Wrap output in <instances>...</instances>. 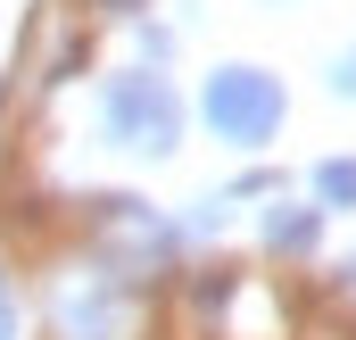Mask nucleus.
<instances>
[{
  "label": "nucleus",
  "instance_id": "obj_1",
  "mask_svg": "<svg viewBox=\"0 0 356 340\" xmlns=\"http://www.w3.org/2000/svg\"><path fill=\"white\" fill-rule=\"evenodd\" d=\"M216 116H224L232 133H266V125H273V91L266 84H257V91H249V84H224V91H216Z\"/></svg>",
  "mask_w": 356,
  "mask_h": 340
},
{
  "label": "nucleus",
  "instance_id": "obj_2",
  "mask_svg": "<svg viewBox=\"0 0 356 340\" xmlns=\"http://www.w3.org/2000/svg\"><path fill=\"white\" fill-rule=\"evenodd\" d=\"M0 340H17V307H8V282H0Z\"/></svg>",
  "mask_w": 356,
  "mask_h": 340
}]
</instances>
